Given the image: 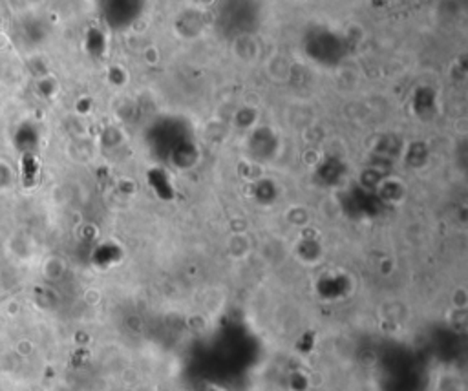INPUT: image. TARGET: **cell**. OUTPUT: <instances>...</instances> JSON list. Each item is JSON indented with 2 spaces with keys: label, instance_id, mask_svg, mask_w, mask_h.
Segmentation results:
<instances>
[]
</instances>
